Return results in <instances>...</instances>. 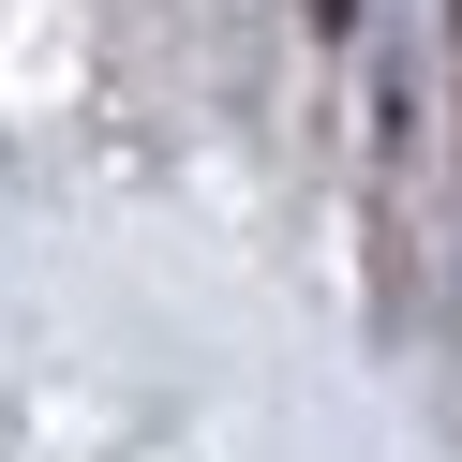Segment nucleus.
<instances>
[{
  "instance_id": "f257e3e1",
  "label": "nucleus",
  "mask_w": 462,
  "mask_h": 462,
  "mask_svg": "<svg viewBox=\"0 0 462 462\" xmlns=\"http://www.w3.org/2000/svg\"><path fill=\"white\" fill-rule=\"evenodd\" d=\"M313 15H328V31H343V15H358V0H313Z\"/></svg>"
}]
</instances>
